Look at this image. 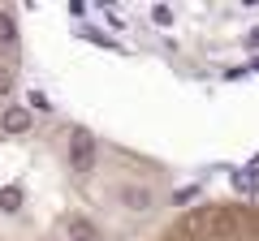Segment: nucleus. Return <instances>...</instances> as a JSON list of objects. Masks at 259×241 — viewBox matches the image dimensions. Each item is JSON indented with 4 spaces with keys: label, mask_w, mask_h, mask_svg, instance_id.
Here are the masks:
<instances>
[{
    "label": "nucleus",
    "mask_w": 259,
    "mask_h": 241,
    "mask_svg": "<svg viewBox=\"0 0 259 241\" xmlns=\"http://www.w3.org/2000/svg\"><path fill=\"white\" fill-rule=\"evenodd\" d=\"M233 186H238V190H242V194H255V181H250V176H242V172H238V176H233Z\"/></svg>",
    "instance_id": "obj_1"
},
{
    "label": "nucleus",
    "mask_w": 259,
    "mask_h": 241,
    "mask_svg": "<svg viewBox=\"0 0 259 241\" xmlns=\"http://www.w3.org/2000/svg\"><path fill=\"white\" fill-rule=\"evenodd\" d=\"M250 43H255V47H259V26H255V30H250Z\"/></svg>",
    "instance_id": "obj_2"
}]
</instances>
